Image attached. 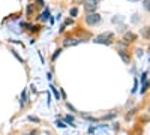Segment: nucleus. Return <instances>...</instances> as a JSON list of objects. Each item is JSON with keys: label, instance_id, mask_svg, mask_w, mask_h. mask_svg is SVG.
<instances>
[{"label": "nucleus", "instance_id": "35", "mask_svg": "<svg viewBox=\"0 0 150 135\" xmlns=\"http://www.w3.org/2000/svg\"><path fill=\"white\" fill-rule=\"evenodd\" d=\"M21 135H38V132H36V131H32V132H29V134H21Z\"/></svg>", "mask_w": 150, "mask_h": 135}, {"label": "nucleus", "instance_id": "26", "mask_svg": "<svg viewBox=\"0 0 150 135\" xmlns=\"http://www.w3.org/2000/svg\"><path fill=\"white\" fill-rule=\"evenodd\" d=\"M66 107H68V108L71 110V111H72V113H78V111H77V108H75V107H74L72 104H69V102H66Z\"/></svg>", "mask_w": 150, "mask_h": 135}, {"label": "nucleus", "instance_id": "33", "mask_svg": "<svg viewBox=\"0 0 150 135\" xmlns=\"http://www.w3.org/2000/svg\"><path fill=\"white\" fill-rule=\"evenodd\" d=\"M47 80H48V81H51V80H53V75H51V72H47Z\"/></svg>", "mask_w": 150, "mask_h": 135}, {"label": "nucleus", "instance_id": "24", "mask_svg": "<svg viewBox=\"0 0 150 135\" xmlns=\"http://www.w3.org/2000/svg\"><path fill=\"white\" fill-rule=\"evenodd\" d=\"M111 21H112V23H114V24H116V23H119V21L122 23V21H123V17H122V15H116V17H114V18H112Z\"/></svg>", "mask_w": 150, "mask_h": 135}, {"label": "nucleus", "instance_id": "23", "mask_svg": "<svg viewBox=\"0 0 150 135\" xmlns=\"http://www.w3.org/2000/svg\"><path fill=\"white\" fill-rule=\"evenodd\" d=\"M147 77H149V71H144V72L141 74V84H143L144 81H147Z\"/></svg>", "mask_w": 150, "mask_h": 135}, {"label": "nucleus", "instance_id": "29", "mask_svg": "<svg viewBox=\"0 0 150 135\" xmlns=\"http://www.w3.org/2000/svg\"><path fill=\"white\" fill-rule=\"evenodd\" d=\"M60 93H62V98H63V101H66V99H68V96H66V92H65L63 89H60Z\"/></svg>", "mask_w": 150, "mask_h": 135}, {"label": "nucleus", "instance_id": "3", "mask_svg": "<svg viewBox=\"0 0 150 135\" xmlns=\"http://www.w3.org/2000/svg\"><path fill=\"white\" fill-rule=\"evenodd\" d=\"M83 5H84V12H86V14L96 12V11H98V6H99L98 2H95V0H86Z\"/></svg>", "mask_w": 150, "mask_h": 135}, {"label": "nucleus", "instance_id": "21", "mask_svg": "<svg viewBox=\"0 0 150 135\" xmlns=\"http://www.w3.org/2000/svg\"><path fill=\"white\" fill-rule=\"evenodd\" d=\"M27 120L29 122H33V123H41V119L39 117H35V116H29Z\"/></svg>", "mask_w": 150, "mask_h": 135}, {"label": "nucleus", "instance_id": "22", "mask_svg": "<svg viewBox=\"0 0 150 135\" xmlns=\"http://www.w3.org/2000/svg\"><path fill=\"white\" fill-rule=\"evenodd\" d=\"M35 6H38V8H45V2L44 0H35Z\"/></svg>", "mask_w": 150, "mask_h": 135}, {"label": "nucleus", "instance_id": "9", "mask_svg": "<svg viewBox=\"0 0 150 135\" xmlns=\"http://www.w3.org/2000/svg\"><path fill=\"white\" fill-rule=\"evenodd\" d=\"M26 104H27V90L24 89V90L21 92V102H20V107L23 108Z\"/></svg>", "mask_w": 150, "mask_h": 135}, {"label": "nucleus", "instance_id": "34", "mask_svg": "<svg viewBox=\"0 0 150 135\" xmlns=\"http://www.w3.org/2000/svg\"><path fill=\"white\" fill-rule=\"evenodd\" d=\"M47 96H48V105H50V104H51V93L47 92Z\"/></svg>", "mask_w": 150, "mask_h": 135}, {"label": "nucleus", "instance_id": "18", "mask_svg": "<svg viewBox=\"0 0 150 135\" xmlns=\"http://www.w3.org/2000/svg\"><path fill=\"white\" fill-rule=\"evenodd\" d=\"M56 126H57V128H62V129H65L68 125H66L62 119H57V120H56Z\"/></svg>", "mask_w": 150, "mask_h": 135}, {"label": "nucleus", "instance_id": "13", "mask_svg": "<svg viewBox=\"0 0 150 135\" xmlns=\"http://www.w3.org/2000/svg\"><path fill=\"white\" fill-rule=\"evenodd\" d=\"M35 5H27V8H26V17H32V14H33V12H35Z\"/></svg>", "mask_w": 150, "mask_h": 135}, {"label": "nucleus", "instance_id": "6", "mask_svg": "<svg viewBox=\"0 0 150 135\" xmlns=\"http://www.w3.org/2000/svg\"><path fill=\"white\" fill-rule=\"evenodd\" d=\"M119 56H120V59H122L126 65L131 63V54H129L128 50H120V48H119Z\"/></svg>", "mask_w": 150, "mask_h": 135}, {"label": "nucleus", "instance_id": "38", "mask_svg": "<svg viewBox=\"0 0 150 135\" xmlns=\"http://www.w3.org/2000/svg\"><path fill=\"white\" fill-rule=\"evenodd\" d=\"M132 2H135V0H132Z\"/></svg>", "mask_w": 150, "mask_h": 135}, {"label": "nucleus", "instance_id": "12", "mask_svg": "<svg viewBox=\"0 0 150 135\" xmlns=\"http://www.w3.org/2000/svg\"><path fill=\"white\" fill-rule=\"evenodd\" d=\"M137 111H138V107H135V108H132V110H129V111H128V114H126V116H125V119H126V120L129 122V120H131V117L137 114Z\"/></svg>", "mask_w": 150, "mask_h": 135}, {"label": "nucleus", "instance_id": "30", "mask_svg": "<svg viewBox=\"0 0 150 135\" xmlns=\"http://www.w3.org/2000/svg\"><path fill=\"white\" fill-rule=\"evenodd\" d=\"M84 2H86V0H72V3H74V5H83Z\"/></svg>", "mask_w": 150, "mask_h": 135}, {"label": "nucleus", "instance_id": "27", "mask_svg": "<svg viewBox=\"0 0 150 135\" xmlns=\"http://www.w3.org/2000/svg\"><path fill=\"white\" fill-rule=\"evenodd\" d=\"M143 48H137V50H135V54H137V57H143Z\"/></svg>", "mask_w": 150, "mask_h": 135}, {"label": "nucleus", "instance_id": "14", "mask_svg": "<svg viewBox=\"0 0 150 135\" xmlns=\"http://www.w3.org/2000/svg\"><path fill=\"white\" fill-rule=\"evenodd\" d=\"M69 17L71 18H77L78 17V8L77 6H74V8L69 9Z\"/></svg>", "mask_w": 150, "mask_h": 135}, {"label": "nucleus", "instance_id": "7", "mask_svg": "<svg viewBox=\"0 0 150 135\" xmlns=\"http://www.w3.org/2000/svg\"><path fill=\"white\" fill-rule=\"evenodd\" d=\"M117 116H119V111H117V110H114V111H110V113L104 114L99 120H102V122H110V120H114Z\"/></svg>", "mask_w": 150, "mask_h": 135}, {"label": "nucleus", "instance_id": "11", "mask_svg": "<svg viewBox=\"0 0 150 135\" xmlns=\"http://www.w3.org/2000/svg\"><path fill=\"white\" fill-rule=\"evenodd\" d=\"M74 116H71V114H68V116H65L63 117V122H65V123L66 125H71V126H75V123H74Z\"/></svg>", "mask_w": 150, "mask_h": 135}, {"label": "nucleus", "instance_id": "17", "mask_svg": "<svg viewBox=\"0 0 150 135\" xmlns=\"http://www.w3.org/2000/svg\"><path fill=\"white\" fill-rule=\"evenodd\" d=\"M11 53H12V56H14V57H15V59L18 60L20 63H24V59H23V57H20V54H18V53H17L15 50H12V48H11Z\"/></svg>", "mask_w": 150, "mask_h": 135}, {"label": "nucleus", "instance_id": "37", "mask_svg": "<svg viewBox=\"0 0 150 135\" xmlns=\"http://www.w3.org/2000/svg\"><path fill=\"white\" fill-rule=\"evenodd\" d=\"M95 2H98V3H99V2H101V0H95Z\"/></svg>", "mask_w": 150, "mask_h": 135}, {"label": "nucleus", "instance_id": "28", "mask_svg": "<svg viewBox=\"0 0 150 135\" xmlns=\"http://www.w3.org/2000/svg\"><path fill=\"white\" fill-rule=\"evenodd\" d=\"M137 89H138V80L135 78V84H134V89H132V95L137 92Z\"/></svg>", "mask_w": 150, "mask_h": 135}, {"label": "nucleus", "instance_id": "10", "mask_svg": "<svg viewBox=\"0 0 150 135\" xmlns=\"http://www.w3.org/2000/svg\"><path fill=\"white\" fill-rule=\"evenodd\" d=\"M81 117L84 119V120H87V122H90V123H98V122H99V119L98 117H92V116H89V114H81Z\"/></svg>", "mask_w": 150, "mask_h": 135}, {"label": "nucleus", "instance_id": "32", "mask_svg": "<svg viewBox=\"0 0 150 135\" xmlns=\"http://www.w3.org/2000/svg\"><path fill=\"white\" fill-rule=\"evenodd\" d=\"M65 29H66V26H65V24H62L60 29H59V33H63V32H65Z\"/></svg>", "mask_w": 150, "mask_h": 135}, {"label": "nucleus", "instance_id": "4", "mask_svg": "<svg viewBox=\"0 0 150 135\" xmlns=\"http://www.w3.org/2000/svg\"><path fill=\"white\" fill-rule=\"evenodd\" d=\"M137 39H138V35L134 33V32H131V30L125 32V33H123V38H122V41H125L126 44H134Z\"/></svg>", "mask_w": 150, "mask_h": 135}, {"label": "nucleus", "instance_id": "8", "mask_svg": "<svg viewBox=\"0 0 150 135\" xmlns=\"http://www.w3.org/2000/svg\"><path fill=\"white\" fill-rule=\"evenodd\" d=\"M50 18H51V12H50V9H44L42 14L36 17V20H39V21H48Z\"/></svg>", "mask_w": 150, "mask_h": 135}, {"label": "nucleus", "instance_id": "5", "mask_svg": "<svg viewBox=\"0 0 150 135\" xmlns=\"http://www.w3.org/2000/svg\"><path fill=\"white\" fill-rule=\"evenodd\" d=\"M81 44V41L78 38H72V36H66V38L63 39V47H74V45H78Z\"/></svg>", "mask_w": 150, "mask_h": 135}, {"label": "nucleus", "instance_id": "36", "mask_svg": "<svg viewBox=\"0 0 150 135\" xmlns=\"http://www.w3.org/2000/svg\"><path fill=\"white\" fill-rule=\"evenodd\" d=\"M30 89H32V92H36V93H38V90H36V87H35V84L30 86Z\"/></svg>", "mask_w": 150, "mask_h": 135}, {"label": "nucleus", "instance_id": "16", "mask_svg": "<svg viewBox=\"0 0 150 135\" xmlns=\"http://www.w3.org/2000/svg\"><path fill=\"white\" fill-rule=\"evenodd\" d=\"M50 89H51V93L54 95V98H56V99H57V101H60V92H59V90H57V89L54 87L53 84L50 86Z\"/></svg>", "mask_w": 150, "mask_h": 135}, {"label": "nucleus", "instance_id": "19", "mask_svg": "<svg viewBox=\"0 0 150 135\" xmlns=\"http://www.w3.org/2000/svg\"><path fill=\"white\" fill-rule=\"evenodd\" d=\"M62 54V48H57V50L54 51V54L51 56V62H56V60H57V57Z\"/></svg>", "mask_w": 150, "mask_h": 135}, {"label": "nucleus", "instance_id": "31", "mask_svg": "<svg viewBox=\"0 0 150 135\" xmlns=\"http://www.w3.org/2000/svg\"><path fill=\"white\" fill-rule=\"evenodd\" d=\"M143 6H144V9L149 12V0H144V2H143Z\"/></svg>", "mask_w": 150, "mask_h": 135}, {"label": "nucleus", "instance_id": "1", "mask_svg": "<svg viewBox=\"0 0 150 135\" xmlns=\"http://www.w3.org/2000/svg\"><path fill=\"white\" fill-rule=\"evenodd\" d=\"M95 44H102V45H112L114 44V33L112 32H102L96 35L93 38Z\"/></svg>", "mask_w": 150, "mask_h": 135}, {"label": "nucleus", "instance_id": "20", "mask_svg": "<svg viewBox=\"0 0 150 135\" xmlns=\"http://www.w3.org/2000/svg\"><path fill=\"white\" fill-rule=\"evenodd\" d=\"M147 90H149V81H144L143 84H141V95H144V93H147Z\"/></svg>", "mask_w": 150, "mask_h": 135}, {"label": "nucleus", "instance_id": "25", "mask_svg": "<svg viewBox=\"0 0 150 135\" xmlns=\"http://www.w3.org/2000/svg\"><path fill=\"white\" fill-rule=\"evenodd\" d=\"M74 20H75V18H71V17H69V18H66V20H65V23H63V24H65V26H71V24H74Z\"/></svg>", "mask_w": 150, "mask_h": 135}, {"label": "nucleus", "instance_id": "2", "mask_svg": "<svg viewBox=\"0 0 150 135\" xmlns=\"http://www.w3.org/2000/svg\"><path fill=\"white\" fill-rule=\"evenodd\" d=\"M84 23L87 24L89 27H95L98 24L102 23V17L98 14V12H92V14H86L84 17Z\"/></svg>", "mask_w": 150, "mask_h": 135}, {"label": "nucleus", "instance_id": "15", "mask_svg": "<svg viewBox=\"0 0 150 135\" xmlns=\"http://www.w3.org/2000/svg\"><path fill=\"white\" fill-rule=\"evenodd\" d=\"M141 35L144 36V39H146V41H149V39H150V33H149V26H146V27H143V29H141Z\"/></svg>", "mask_w": 150, "mask_h": 135}]
</instances>
